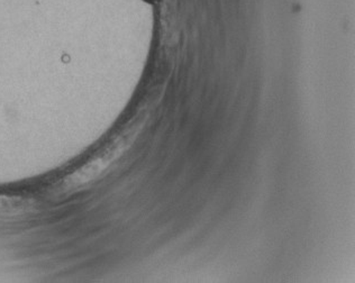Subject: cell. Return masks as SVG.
Listing matches in <instances>:
<instances>
[{"label": "cell", "mask_w": 355, "mask_h": 283, "mask_svg": "<svg viewBox=\"0 0 355 283\" xmlns=\"http://www.w3.org/2000/svg\"><path fill=\"white\" fill-rule=\"evenodd\" d=\"M141 125H134L125 133L110 142V144L101 148V152L95 154L88 162L81 165L76 171L69 174L62 183V189L65 192L74 191L78 189L87 186L89 183L101 178L115 161L132 146L137 139Z\"/></svg>", "instance_id": "cell-1"}, {"label": "cell", "mask_w": 355, "mask_h": 283, "mask_svg": "<svg viewBox=\"0 0 355 283\" xmlns=\"http://www.w3.org/2000/svg\"><path fill=\"white\" fill-rule=\"evenodd\" d=\"M3 203H5V200H3V199H1V198H0V210H3V208H6V207H5V204H3Z\"/></svg>", "instance_id": "cell-2"}]
</instances>
